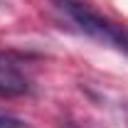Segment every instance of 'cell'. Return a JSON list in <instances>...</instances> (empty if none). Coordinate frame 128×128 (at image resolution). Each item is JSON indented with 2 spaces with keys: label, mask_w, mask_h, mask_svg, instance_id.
<instances>
[{
  "label": "cell",
  "mask_w": 128,
  "mask_h": 128,
  "mask_svg": "<svg viewBox=\"0 0 128 128\" xmlns=\"http://www.w3.org/2000/svg\"><path fill=\"white\" fill-rule=\"evenodd\" d=\"M54 5L62 15H66L76 25L81 34H86L89 40H96L98 44H106V47H113L116 52L128 54V32L113 20L96 12L91 5L81 0H54Z\"/></svg>",
  "instance_id": "obj_1"
},
{
  "label": "cell",
  "mask_w": 128,
  "mask_h": 128,
  "mask_svg": "<svg viewBox=\"0 0 128 128\" xmlns=\"http://www.w3.org/2000/svg\"><path fill=\"white\" fill-rule=\"evenodd\" d=\"M0 128H30L22 118L10 116V113H0Z\"/></svg>",
  "instance_id": "obj_3"
},
{
  "label": "cell",
  "mask_w": 128,
  "mask_h": 128,
  "mask_svg": "<svg viewBox=\"0 0 128 128\" xmlns=\"http://www.w3.org/2000/svg\"><path fill=\"white\" fill-rule=\"evenodd\" d=\"M30 76L20 69V64L10 54L0 52V96H22L30 94Z\"/></svg>",
  "instance_id": "obj_2"
}]
</instances>
